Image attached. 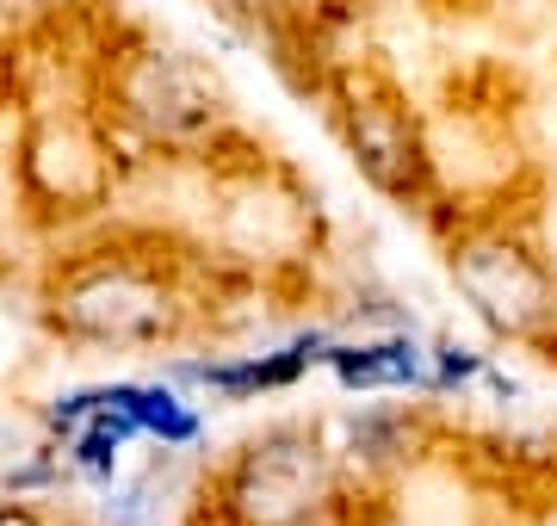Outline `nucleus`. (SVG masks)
Listing matches in <instances>:
<instances>
[{
  "label": "nucleus",
  "instance_id": "nucleus-1",
  "mask_svg": "<svg viewBox=\"0 0 557 526\" xmlns=\"http://www.w3.org/2000/svg\"><path fill=\"white\" fill-rule=\"evenodd\" d=\"M329 502V459L310 434L278 427L255 440L230 471V514L242 526H304Z\"/></svg>",
  "mask_w": 557,
  "mask_h": 526
},
{
  "label": "nucleus",
  "instance_id": "nucleus-2",
  "mask_svg": "<svg viewBox=\"0 0 557 526\" xmlns=\"http://www.w3.org/2000/svg\"><path fill=\"white\" fill-rule=\"evenodd\" d=\"M453 273H458V285L471 291V304H478L502 335H539V323L557 316L552 279L508 242H478V248H465V254H453Z\"/></svg>",
  "mask_w": 557,
  "mask_h": 526
},
{
  "label": "nucleus",
  "instance_id": "nucleus-3",
  "mask_svg": "<svg viewBox=\"0 0 557 526\" xmlns=\"http://www.w3.org/2000/svg\"><path fill=\"white\" fill-rule=\"evenodd\" d=\"M119 100L156 137H199L218 118V82H205V68L186 57H137L124 68Z\"/></svg>",
  "mask_w": 557,
  "mask_h": 526
},
{
  "label": "nucleus",
  "instance_id": "nucleus-4",
  "mask_svg": "<svg viewBox=\"0 0 557 526\" xmlns=\"http://www.w3.org/2000/svg\"><path fill=\"white\" fill-rule=\"evenodd\" d=\"M62 323L94 341H149L168 323V304H161L156 279H143L131 266H106L62 298Z\"/></svg>",
  "mask_w": 557,
  "mask_h": 526
},
{
  "label": "nucleus",
  "instance_id": "nucleus-5",
  "mask_svg": "<svg viewBox=\"0 0 557 526\" xmlns=\"http://www.w3.org/2000/svg\"><path fill=\"white\" fill-rule=\"evenodd\" d=\"M354 155L384 192H409L416 186V130L403 124L391 100H372L354 112Z\"/></svg>",
  "mask_w": 557,
  "mask_h": 526
},
{
  "label": "nucleus",
  "instance_id": "nucleus-6",
  "mask_svg": "<svg viewBox=\"0 0 557 526\" xmlns=\"http://www.w3.org/2000/svg\"><path fill=\"white\" fill-rule=\"evenodd\" d=\"M322 360L341 372V385L354 390H379V385H421V360L409 341H384V347H329Z\"/></svg>",
  "mask_w": 557,
  "mask_h": 526
},
{
  "label": "nucleus",
  "instance_id": "nucleus-7",
  "mask_svg": "<svg viewBox=\"0 0 557 526\" xmlns=\"http://www.w3.org/2000/svg\"><path fill=\"white\" fill-rule=\"evenodd\" d=\"M124 415H131L137 427H149V434H161V440H174V446L199 434V422L180 409L174 390H137V385H131V403H124Z\"/></svg>",
  "mask_w": 557,
  "mask_h": 526
},
{
  "label": "nucleus",
  "instance_id": "nucleus-8",
  "mask_svg": "<svg viewBox=\"0 0 557 526\" xmlns=\"http://www.w3.org/2000/svg\"><path fill=\"white\" fill-rule=\"evenodd\" d=\"M131 415H124V409H106L100 422L87 427V434H81L75 440V465L81 471H94V477H112V471H119V452H124V440H131Z\"/></svg>",
  "mask_w": 557,
  "mask_h": 526
},
{
  "label": "nucleus",
  "instance_id": "nucleus-9",
  "mask_svg": "<svg viewBox=\"0 0 557 526\" xmlns=\"http://www.w3.org/2000/svg\"><path fill=\"white\" fill-rule=\"evenodd\" d=\"M483 360L478 353H465V347H440V378H478Z\"/></svg>",
  "mask_w": 557,
  "mask_h": 526
},
{
  "label": "nucleus",
  "instance_id": "nucleus-10",
  "mask_svg": "<svg viewBox=\"0 0 557 526\" xmlns=\"http://www.w3.org/2000/svg\"><path fill=\"white\" fill-rule=\"evenodd\" d=\"M0 526H44V521L25 502H7V508H0Z\"/></svg>",
  "mask_w": 557,
  "mask_h": 526
},
{
  "label": "nucleus",
  "instance_id": "nucleus-11",
  "mask_svg": "<svg viewBox=\"0 0 557 526\" xmlns=\"http://www.w3.org/2000/svg\"><path fill=\"white\" fill-rule=\"evenodd\" d=\"M7 7H44V0H7Z\"/></svg>",
  "mask_w": 557,
  "mask_h": 526
}]
</instances>
